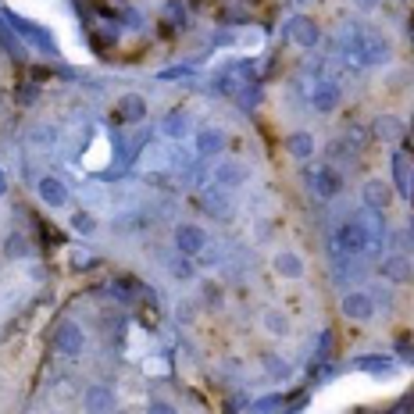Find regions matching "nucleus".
<instances>
[{
	"mask_svg": "<svg viewBox=\"0 0 414 414\" xmlns=\"http://www.w3.org/2000/svg\"><path fill=\"white\" fill-rule=\"evenodd\" d=\"M4 22H8L15 32H22L29 43H36L43 54H57V47H54V39H50V32H47L43 25H36V22H29V18H22V15L8 11V8H4Z\"/></svg>",
	"mask_w": 414,
	"mask_h": 414,
	"instance_id": "nucleus-1",
	"label": "nucleus"
},
{
	"mask_svg": "<svg viewBox=\"0 0 414 414\" xmlns=\"http://www.w3.org/2000/svg\"><path fill=\"white\" fill-rule=\"evenodd\" d=\"M54 346L61 353H68V358H79V353L86 350V332L75 322H61L57 332H54Z\"/></svg>",
	"mask_w": 414,
	"mask_h": 414,
	"instance_id": "nucleus-2",
	"label": "nucleus"
},
{
	"mask_svg": "<svg viewBox=\"0 0 414 414\" xmlns=\"http://www.w3.org/2000/svg\"><path fill=\"white\" fill-rule=\"evenodd\" d=\"M207 247V232L193 221H183V225H175V250L179 254H200Z\"/></svg>",
	"mask_w": 414,
	"mask_h": 414,
	"instance_id": "nucleus-3",
	"label": "nucleus"
},
{
	"mask_svg": "<svg viewBox=\"0 0 414 414\" xmlns=\"http://www.w3.org/2000/svg\"><path fill=\"white\" fill-rule=\"evenodd\" d=\"M286 32H289V39L293 43H300V47H318V39H322V29H318V22L315 18H308V15H293L289 18V25H286Z\"/></svg>",
	"mask_w": 414,
	"mask_h": 414,
	"instance_id": "nucleus-4",
	"label": "nucleus"
},
{
	"mask_svg": "<svg viewBox=\"0 0 414 414\" xmlns=\"http://www.w3.org/2000/svg\"><path fill=\"white\" fill-rule=\"evenodd\" d=\"M339 308H343V315H346L350 322H372V315H375V300L368 297V293H361V289L346 293Z\"/></svg>",
	"mask_w": 414,
	"mask_h": 414,
	"instance_id": "nucleus-5",
	"label": "nucleus"
},
{
	"mask_svg": "<svg viewBox=\"0 0 414 414\" xmlns=\"http://www.w3.org/2000/svg\"><path fill=\"white\" fill-rule=\"evenodd\" d=\"M339 86L332 83V79H318L315 86H311V104L322 111V114H329V111H336L339 107Z\"/></svg>",
	"mask_w": 414,
	"mask_h": 414,
	"instance_id": "nucleus-6",
	"label": "nucleus"
},
{
	"mask_svg": "<svg viewBox=\"0 0 414 414\" xmlns=\"http://www.w3.org/2000/svg\"><path fill=\"white\" fill-rule=\"evenodd\" d=\"M83 407H86V414H114L118 400L107 386H90L86 396H83Z\"/></svg>",
	"mask_w": 414,
	"mask_h": 414,
	"instance_id": "nucleus-7",
	"label": "nucleus"
},
{
	"mask_svg": "<svg viewBox=\"0 0 414 414\" xmlns=\"http://www.w3.org/2000/svg\"><path fill=\"white\" fill-rule=\"evenodd\" d=\"M214 183H218L221 190H240V186L247 183V168H243L240 161H221V164L214 168Z\"/></svg>",
	"mask_w": 414,
	"mask_h": 414,
	"instance_id": "nucleus-8",
	"label": "nucleus"
},
{
	"mask_svg": "<svg viewBox=\"0 0 414 414\" xmlns=\"http://www.w3.org/2000/svg\"><path fill=\"white\" fill-rule=\"evenodd\" d=\"M36 193L43 197V204H47V207H65V204H68V186H65L61 179H54V175L39 179Z\"/></svg>",
	"mask_w": 414,
	"mask_h": 414,
	"instance_id": "nucleus-9",
	"label": "nucleus"
},
{
	"mask_svg": "<svg viewBox=\"0 0 414 414\" xmlns=\"http://www.w3.org/2000/svg\"><path fill=\"white\" fill-rule=\"evenodd\" d=\"M379 275L382 279H389V282H396V286H403V282H410V261L407 257H400V254H393V257H386L382 264H379Z\"/></svg>",
	"mask_w": 414,
	"mask_h": 414,
	"instance_id": "nucleus-10",
	"label": "nucleus"
},
{
	"mask_svg": "<svg viewBox=\"0 0 414 414\" xmlns=\"http://www.w3.org/2000/svg\"><path fill=\"white\" fill-rule=\"evenodd\" d=\"M118 114H122V122H129V126L143 122V118H147V104H143V97H140V93H126L122 100H118Z\"/></svg>",
	"mask_w": 414,
	"mask_h": 414,
	"instance_id": "nucleus-11",
	"label": "nucleus"
},
{
	"mask_svg": "<svg viewBox=\"0 0 414 414\" xmlns=\"http://www.w3.org/2000/svg\"><path fill=\"white\" fill-rule=\"evenodd\" d=\"M372 136H375V140H382V143H396V140H403V122H400V118H393V114L375 118Z\"/></svg>",
	"mask_w": 414,
	"mask_h": 414,
	"instance_id": "nucleus-12",
	"label": "nucleus"
},
{
	"mask_svg": "<svg viewBox=\"0 0 414 414\" xmlns=\"http://www.w3.org/2000/svg\"><path fill=\"white\" fill-rule=\"evenodd\" d=\"M275 272L282 275V279H300L308 268H304V257L300 254H293V250H282V254H275Z\"/></svg>",
	"mask_w": 414,
	"mask_h": 414,
	"instance_id": "nucleus-13",
	"label": "nucleus"
},
{
	"mask_svg": "<svg viewBox=\"0 0 414 414\" xmlns=\"http://www.w3.org/2000/svg\"><path fill=\"white\" fill-rule=\"evenodd\" d=\"M361 197H365V207H368V211H382V207L389 204V190H386L382 179H368L365 190H361Z\"/></svg>",
	"mask_w": 414,
	"mask_h": 414,
	"instance_id": "nucleus-14",
	"label": "nucleus"
},
{
	"mask_svg": "<svg viewBox=\"0 0 414 414\" xmlns=\"http://www.w3.org/2000/svg\"><path fill=\"white\" fill-rule=\"evenodd\" d=\"M311 186H315L322 197H336L343 183H339V175H336L332 168H325V164H322L318 171H311Z\"/></svg>",
	"mask_w": 414,
	"mask_h": 414,
	"instance_id": "nucleus-15",
	"label": "nucleus"
},
{
	"mask_svg": "<svg viewBox=\"0 0 414 414\" xmlns=\"http://www.w3.org/2000/svg\"><path fill=\"white\" fill-rule=\"evenodd\" d=\"M286 147H289V154L297 157V161H308V157L315 154V136H311V133H293Z\"/></svg>",
	"mask_w": 414,
	"mask_h": 414,
	"instance_id": "nucleus-16",
	"label": "nucleus"
},
{
	"mask_svg": "<svg viewBox=\"0 0 414 414\" xmlns=\"http://www.w3.org/2000/svg\"><path fill=\"white\" fill-rule=\"evenodd\" d=\"M164 136H171V140H183L186 133H190V122H186V114L183 111H171L168 118H164Z\"/></svg>",
	"mask_w": 414,
	"mask_h": 414,
	"instance_id": "nucleus-17",
	"label": "nucleus"
},
{
	"mask_svg": "<svg viewBox=\"0 0 414 414\" xmlns=\"http://www.w3.org/2000/svg\"><path fill=\"white\" fill-rule=\"evenodd\" d=\"M225 147V136L218 133V129H204L200 136H197V154H218Z\"/></svg>",
	"mask_w": 414,
	"mask_h": 414,
	"instance_id": "nucleus-18",
	"label": "nucleus"
},
{
	"mask_svg": "<svg viewBox=\"0 0 414 414\" xmlns=\"http://www.w3.org/2000/svg\"><path fill=\"white\" fill-rule=\"evenodd\" d=\"M225 193H229V190H221V186L204 193V204H207V207H211L218 218H225V214H229V197H225ZM207 207H204V211H207Z\"/></svg>",
	"mask_w": 414,
	"mask_h": 414,
	"instance_id": "nucleus-19",
	"label": "nucleus"
},
{
	"mask_svg": "<svg viewBox=\"0 0 414 414\" xmlns=\"http://www.w3.org/2000/svg\"><path fill=\"white\" fill-rule=\"evenodd\" d=\"M393 171H396V190L403 197H414V175H410V168H403V157L393 161Z\"/></svg>",
	"mask_w": 414,
	"mask_h": 414,
	"instance_id": "nucleus-20",
	"label": "nucleus"
},
{
	"mask_svg": "<svg viewBox=\"0 0 414 414\" xmlns=\"http://www.w3.org/2000/svg\"><path fill=\"white\" fill-rule=\"evenodd\" d=\"M264 329H268L272 336H289V322H286V315H279V311H264Z\"/></svg>",
	"mask_w": 414,
	"mask_h": 414,
	"instance_id": "nucleus-21",
	"label": "nucleus"
},
{
	"mask_svg": "<svg viewBox=\"0 0 414 414\" xmlns=\"http://www.w3.org/2000/svg\"><path fill=\"white\" fill-rule=\"evenodd\" d=\"M279 403H282V396L279 393H272V396H261V400H254V414H272V410H279Z\"/></svg>",
	"mask_w": 414,
	"mask_h": 414,
	"instance_id": "nucleus-22",
	"label": "nucleus"
},
{
	"mask_svg": "<svg viewBox=\"0 0 414 414\" xmlns=\"http://www.w3.org/2000/svg\"><path fill=\"white\" fill-rule=\"evenodd\" d=\"M0 47H4V50H11V54H22V47H18L15 32L4 25V15H0Z\"/></svg>",
	"mask_w": 414,
	"mask_h": 414,
	"instance_id": "nucleus-23",
	"label": "nucleus"
},
{
	"mask_svg": "<svg viewBox=\"0 0 414 414\" xmlns=\"http://www.w3.org/2000/svg\"><path fill=\"white\" fill-rule=\"evenodd\" d=\"M353 368H372V372H389V368H393V361H386V358H361V361H353Z\"/></svg>",
	"mask_w": 414,
	"mask_h": 414,
	"instance_id": "nucleus-24",
	"label": "nucleus"
},
{
	"mask_svg": "<svg viewBox=\"0 0 414 414\" xmlns=\"http://www.w3.org/2000/svg\"><path fill=\"white\" fill-rule=\"evenodd\" d=\"M72 225H75L79 232H86V236H90L93 229H97V221H93V214H86V211H75V214H72Z\"/></svg>",
	"mask_w": 414,
	"mask_h": 414,
	"instance_id": "nucleus-25",
	"label": "nucleus"
},
{
	"mask_svg": "<svg viewBox=\"0 0 414 414\" xmlns=\"http://www.w3.org/2000/svg\"><path fill=\"white\" fill-rule=\"evenodd\" d=\"M164 15H168V22H171V25H175V22H179V25L186 22V11H183V4H179V0H171Z\"/></svg>",
	"mask_w": 414,
	"mask_h": 414,
	"instance_id": "nucleus-26",
	"label": "nucleus"
},
{
	"mask_svg": "<svg viewBox=\"0 0 414 414\" xmlns=\"http://www.w3.org/2000/svg\"><path fill=\"white\" fill-rule=\"evenodd\" d=\"M25 254V240L22 236H11V243H8V257H22Z\"/></svg>",
	"mask_w": 414,
	"mask_h": 414,
	"instance_id": "nucleus-27",
	"label": "nucleus"
},
{
	"mask_svg": "<svg viewBox=\"0 0 414 414\" xmlns=\"http://www.w3.org/2000/svg\"><path fill=\"white\" fill-rule=\"evenodd\" d=\"M171 275H175V279H190V275H193L190 261H175V264H171Z\"/></svg>",
	"mask_w": 414,
	"mask_h": 414,
	"instance_id": "nucleus-28",
	"label": "nucleus"
},
{
	"mask_svg": "<svg viewBox=\"0 0 414 414\" xmlns=\"http://www.w3.org/2000/svg\"><path fill=\"white\" fill-rule=\"evenodd\" d=\"M72 264H75V268H90V264H93V254H86V250H75V254H72Z\"/></svg>",
	"mask_w": 414,
	"mask_h": 414,
	"instance_id": "nucleus-29",
	"label": "nucleus"
},
{
	"mask_svg": "<svg viewBox=\"0 0 414 414\" xmlns=\"http://www.w3.org/2000/svg\"><path fill=\"white\" fill-rule=\"evenodd\" d=\"M32 140H36V143H43V147H47V143H50V140H54V133H50V129H39V133H32Z\"/></svg>",
	"mask_w": 414,
	"mask_h": 414,
	"instance_id": "nucleus-30",
	"label": "nucleus"
},
{
	"mask_svg": "<svg viewBox=\"0 0 414 414\" xmlns=\"http://www.w3.org/2000/svg\"><path fill=\"white\" fill-rule=\"evenodd\" d=\"M204 300H211V304L221 300V297H218V286H204Z\"/></svg>",
	"mask_w": 414,
	"mask_h": 414,
	"instance_id": "nucleus-31",
	"label": "nucleus"
},
{
	"mask_svg": "<svg viewBox=\"0 0 414 414\" xmlns=\"http://www.w3.org/2000/svg\"><path fill=\"white\" fill-rule=\"evenodd\" d=\"M353 4H358V8H365V11H372V8L379 4V0H353Z\"/></svg>",
	"mask_w": 414,
	"mask_h": 414,
	"instance_id": "nucleus-32",
	"label": "nucleus"
},
{
	"mask_svg": "<svg viewBox=\"0 0 414 414\" xmlns=\"http://www.w3.org/2000/svg\"><path fill=\"white\" fill-rule=\"evenodd\" d=\"M8 193V179H4V171H0V197Z\"/></svg>",
	"mask_w": 414,
	"mask_h": 414,
	"instance_id": "nucleus-33",
	"label": "nucleus"
},
{
	"mask_svg": "<svg viewBox=\"0 0 414 414\" xmlns=\"http://www.w3.org/2000/svg\"><path fill=\"white\" fill-rule=\"evenodd\" d=\"M154 414H171V410H168L164 403H157V407H154Z\"/></svg>",
	"mask_w": 414,
	"mask_h": 414,
	"instance_id": "nucleus-34",
	"label": "nucleus"
}]
</instances>
